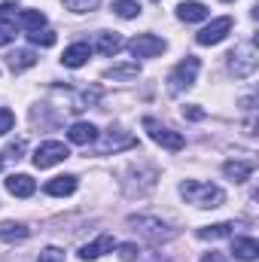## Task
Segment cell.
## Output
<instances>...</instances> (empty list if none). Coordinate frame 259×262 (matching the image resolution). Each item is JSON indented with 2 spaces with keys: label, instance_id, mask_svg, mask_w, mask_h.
<instances>
[{
  "label": "cell",
  "instance_id": "cell-7",
  "mask_svg": "<svg viewBox=\"0 0 259 262\" xmlns=\"http://www.w3.org/2000/svg\"><path fill=\"white\" fill-rule=\"evenodd\" d=\"M128 49L134 58H156V55L165 52V40L156 37V34H137L128 43Z\"/></svg>",
  "mask_w": 259,
  "mask_h": 262
},
{
  "label": "cell",
  "instance_id": "cell-12",
  "mask_svg": "<svg viewBox=\"0 0 259 262\" xmlns=\"http://www.w3.org/2000/svg\"><path fill=\"white\" fill-rule=\"evenodd\" d=\"M95 137H98V128L92 122H73L67 128V140L76 146H89V143H95Z\"/></svg>",
  "mask_w": 259,
  "mask_h": 262
},
{
  "label": "cell",
  "instance_id": "cell-1",
  "mask_svg": "<svg viewBox=\"0 0 259 262\" xmlns=\"http://www.w3.org/2000/svg\"><path fill=\"white\" fill-rule=\"evenodd\" d=\"M180 195L195 207H220L226 201V192L213 183H201V180H186L180 183Z\"/></svg>",
  "mask_w": 259,
  "mask_h": 262
},
{
  "label": "cell",
  "instance_id": "cell-13",
  "mask_svg": "<svg viewBox=\"0 0 259 262\" xmlns=\"http://www.w3.org/2000/svg\"><path fill=\"white\" fill-rule=\"evenodd\" d=\"M223 174H226L229 180H235V183H244V180H250V174H253V162L232 159V162L223 165Z\"/></svg>",
  "mask_w": 259,
  "mask_h": 262
},
{
  "label": "cell",
  "instance_id": "cell-25",
  "mask_svg": "<svg viewBox=\"0 0 259 262\" xmlns=\"http://www.w3.org/2000/svg\"><path fill=\"white\" fill-rule=\"evenodd\" d=\"M18 6L15 3H0V25H9V28H15V21H18Z\"/></svg>",
  "mask_w": 259,
  "mask_h": 262
},
{
  "label": "cell",
  "instance_id": "cell-5",
  "mask_svg": "<svg viewBox=\"0 0 259 262\" xmlns=\"http://www.w3.org/2000/svg\"><path fill=\"white\" fill-rule=\"evenodd\" d=\"M143 128H146V134H149L159 146H165V149H171V152H177V149H183V146H186L183 134L171 131L168 125H162V122H159V119H153V116H146V119H143Z\"/></svg>",
  "mask_w": 259,
  "mask_h": 262
},
{
  "label": "cell",
  "instance_id": "cell-11",
  "mask_svg": "<svg viewBox=\"0 0 259 262\" xmlns=\"http://www.w3.org/2000/svg\"><path fill=\"white\" fill-rule=\"evenodd\" d=\"M6 192L15 198H31L37 192V183H34V177H28V174H12L9 180H6Z\"/></svg>",
  "mask_w": 259,
  "mask_h": 262
},
{
  "label": "cell",
  "instance_id": "cell-8",
  "mask_svg": "<svg viewBox=\"0 0 259 262\" xmlns=\"http://www.w3.org/2000/svg\"><path fill=\"white\" fill-rule=\"evenodd\" d=\"M229 31H232V18L223 15V18H213L207 28H201L195 40H198V46H217V43H223L229 37Z\"/></svg>",
  "mask_w": 259,
  "mask_h": 262
},
{
  "label": "cell",
  "instance_id": "cell-10",
  "mask_svg": "<svg viewBox=\"0 0 259 262\" xmlns=\"http://www.w3.org/2000/svg\"><path fill=\"white\" fill-rule=\"evenodd\" d=\"M137 140L131 137V134H125L122 128H110L107 131V137L101 140V146H98V152H116V149H128V146H134Z\"/></svg>",
  "mask_w": 259,
  "mask_h": 262
},
{
  "label": "cell",
  "instance_id": "cell-24",
  "mask_svg": "<svg viewBox=\"0 0 259 262\" xmlns=\"http://www.w3.org/2000/svg\"><path fill=\"white\" fill-rule=\"evenodd\" d=\"M113 12L119 18H134V15H140V3L137 0H113Z\"/></svg>",
  "mask_w": 259,
  "mask_h": 262
},
{
  "label": "cell",
  "instance_id": "cell-32",
  "mask_svg": "<svg viewBox=\"0 0 259 262\" xmlns=\"http://www.w3.org/2000/svg\"><path fill=\"white\" fill-rule=\"evenodd\" d=\"M183 116H186V119H195V122H198V119H204V110H201L198 104H189V107H183Z\"/></svg>",
  "mask_w": 259,
  "mask_h": 262
},
{
  "label": "cell",
  "instance_id": "cell-17",
  "mask_svg": "<svg viewBox=\"0 0 259 262\" xmlns=\"http://www.w3.org/2000/svg\"><path fill=\"white\" fill-rule=\"evenodd\" d=\"M43 189H46V195H58V198H61V195H70V192L76 189V177H73V174H64V177H52V180H49Z\"/></svg>",
  "mask_w": 259,
  "mask_h": 262
},
{
  "label": "cell",
  "instance_id": "cell-20",
  "mask_svg": "<svg viewBox=\"0 0 259 262\" xmlns=\"http://www.w3.org/2000/svg\"><path fill=\"white\" fill-rule=\"evenodd\" d=\"M15 25H21L25 31H37V28L46 25V15H43V9H21Z\"/></svg>",
  "mask_w": 259,
  "mask_h": 262
},
{
  "label": "cell",
  "instance_id": "cell-22",
  "mask_svg": "<svg viewBox=\"0 0 259 262\" xmlns=\"http://www.w3.org/2000/svg\"><path fill=\"white\" fill-rule=\"evenodd\" d=\"M37 64V55L31 52V49H15L12 55H9V67L18 73V70H28V67Z\"/></svg>",
  "mask_w": 259,
  "mask_h": 262
},
{
  "label": "cell",
  "instance_id": "cell-18",
  "mask_svg": "<svg viewBox=\"0 0 259 262\" xmlns=\"http://www.w3.org/2000/svg\"><path fill=\"white\" fill-rule=\"evenodd\" d=\"M232 253L241 262H253L259 256V244L253 238H235V241H232Z\"/></svg>",
  "mask_w": 259,
  "mask_h": 262
},
{
  "label": "cell",
  "instance_id": "cell-16",
  "mask_svg": "<svg viewBox=\"0 0 259 262\" xmlns=\"http://www.w3.org/2000/svg\"><path fill=\"white\" fill-rule=\"evenodd\" d=\"M28 235H31V229L25 223H0V241H6V244H18Z\"/></svg>",
  "mask_w": 259,
  "mask_h": 262
},
{
  "label": "cell",
  "instance_id": "cell-19",
  "mask_svg": "<svg viewBox=\"0 0 259 262\" xmlns=\"http://www.w3.org/2000/svg\"><path fill=\"white\" fill-rule=\"evenodd\" d=\"M95 49L101 52V55H116L119 49H122V37L119 34H98V40H95Z\"/></svg>",
  "mask_w": 259,
  "mask_h": 262
},
{
  "label": "cell",
  "instance_id": "cell-33",
  "mask_svg": "<svg viewBox=\"0 0 259 262\" xmlns=\"http://www.w3.org/2000/svg\"><path fill=\"white\" fill-rule=\"evenodd\" d=\"M201 262H229V259H226L223 253H204V256H201Z\"/></svg>",
  "mask_w": 259,
  "mask_h": 262
},
{
  "label": "cell",
  "instance_id": "cell-27",
  "mask_svg": "<svg viewBox=\"0 0 259 262\" xmlns=\"http://www.w3.org/2000/svg\"><path fill=\"white\" fill-rule=\"evenodd\" d=\"M137 73V64H122V67H110L107 76L110 79H125V76H134Z\"/></svg>",
  "mask_w": 259,
  "mask_h": 262
},
{
  "label": "cell",
  "instance_id": "cell-14",
  "mask_svg": "<svg viewBox=\"0 0 259 262\" xmlns=\"http://www.w3.org/2000/svg\"><path fill=\"white\" fill-rule=\"evenodd\" d=\"M89 55H92V46H89V43H73V46L64 49L61 61H64V67H82L89 61Z\"/></svg>",
  "mask_w": 259,
  "mask_h": 262
},
{
  "label": "cell",
  "instance_id": "cell-15",
  "mask_svg": "<svg viewBox=\"0 0 259 262\" xmlns=\"http://www.w3.org/2000/svg\"><path fill=\"white\" fill-rule=\"evenodd\" d=\"M177 18L180 21H204L207 18V6L198 3V0H186L177 6Z\"/></svg>",
  "mask_w": 259,
  "mask_h": 262
},
{
  "label": "cell",
  "instance_id": "cell-2",
  "mask_svg": "<svg viewBox=\"0 0 259 262\" xmlns=\"http://www.w3.org/2000/svg\"><path fill=\"white\" fill-rule=\"evenodd\" d=\"M128 226L140 235V238H146L149 244H162V241H171L174 235H177V229L174 226H168V223H162L159 216H128Z\"/></svg>",
  "mask_w": 259,
  "mask_h": 262
},
{
  "label": "cell",
  "instance_id": "cell-9",
  "mask_svg": "<svg viewBox=\"0 0 259 262\" xmlns=\"http://www.w3.org/2000/svg\"><path fill=\"white\" fill-rule=\"evenodd\" d=\"M113 247H116L113 235H101V238H95L92 244H82V247H79V259L92 262V259H98V256H104V253H113Z\"/></svg>",
  "mask_w": 259,
  "mask_h": 262
},
{
  "label": "cell",
  "instance_id": "cell-6",
  "mask_svg": "<svg viewBox=\"0 0 259 262\" xmlns=\"http://www.w3.org/2000/svg\"><path fill=\"white\" fill-rule=\"evenodd\" d=\"M67 156V146L61 140H46V143H40L37 149H34V165L37 168H52V165H58V162H64Z\"/></svg>",
  "mask_w": 259,
  "mask_h": 262
},
{
  "label": "cell",
  "instance_id": "cell-23",
  "mask_svg": "<svg viewBox=\"0 0 259 262\" xmlns=\"http://www.w3.org/2000/svg\"><path fill=\"white\" fill-rule=\"evenodd\" d=\"M28 40L34 43V46H55V31H49V28H37V31H28Z\"/></svg>",
  "mask_w": 259,
  "mask_h": 262
},
{
  "label": "cell",
  "instance_id": "cell-21",
  "mask_svg": "<svg viewBox=\"0 0 259 262\" xmlns=\"http://www.w3.org/2000/svg\"><path fill=\"white\" fill-rule=\"evenodd\" d=\"M232 223H217V226H204V229H198L195 235L201 238V241H217V238H226V235H232Z\"/></svg>",
  "mask_w": 259,
  "mask_h": 262
},
{
  "label": "cell",
  "instance_id": "cell-4",
  "mask_svg": "<svg viewBox=\"0 0 259 262\" xmlns=\"http://www.w3.org/2000/svg\"><path fill=\"white\" fill-rule=\"evenodd\" d=\"M198 67H201V61H198L195 55H186L180 64L171 70V76H168V92L177 95V92L189 89V85L195 82V76H198Z\"/></svg>",
  "mask_w": 259,
  "mask_h": 262
},
{
  "label": "cell",
  "instance_id": "cell-30",
  "mask_svg": "<svg viewBox=\"0 0 259 262\" xmlns=\"http://www.w3.org/2000/svg\"><path fill=\"white\" fill-rule=\"evenodd\" d=\"M119 259L122 262H134L137 259V244H119Z\"/></svg>",
  "mask_w": 259,
  "mask_h": 262
},
{
  "label": "cell",
  "instance_id": "cell-26",
  "mask_svg": "<svg viewBox=\"0 0 259 262\" xmlns=\"http://www.w3.org/2000/svg\"><path fill=\"white\" fill-rule=\"evenodd\" d=\"M101 0H64V6L70 12H89V9H95Z\"/></svg>",
  "mask_w": 259,
  "mask_h": 262
},
{
  "label": "cell",
  "instance_id": "cell-29",
  "mask_svg": "<svg viewBox=\"0 0 259 262\" xmlns=\"http://www.w3.org/2000/svg\"><path fill=\"white\" fill-rule=\"evenodd\" d=\"M15 125V116H12V110H6V107H0V134H6V131H12Z\"/></svg>",
  "mask_w": 259,
  "mask_h": 262
},
{
  "label": "cell",
  "instance_id": "cell-3",
  "mask_svg": "<svg viewBox=\"0 0 259 262\" xmlns=\"http://www.w3.org/2000/svg\"><path fill=\"white\" fill-rule=\"evenodd\" d=\"M256 64H259V52H256V43H253V40H247V43H241V46H235V49L229 52V70H232L238 79L253 76Z\"/></svg>",
  "mask_w": 259,
  "mask_h": 262
},
{
  "label": "cell",
  "instance_id": "cell-31",
  "mask_svg": "<svg viewBox=\"0 0 259 262\" xmlns=\"http://www.w3.org/2000/svg\"><path fill=\"white\" fill-rule=\"evenodd\" d=\"M15 40V28H9V25H0V46H9Z\"/></svg>",
  "mask_w": 259,
  "mask_h": 262
},
{
  "label": "cell",
  "instance_id": "cell-28",
  "mask_svg": "<svg viewBox=\"0 0 259 262\" xmlns=\"http://www.w3.org/2000/svg\"><path fill=\"white\" fill-rule=\"evenodd\" d=\"M37 262H64V250L61 247H46Z\"/></svg>",
  "mask_w": 259,
  "mask_h": 262
},
{
  "label": "cell",
  "instance_id": "cell-34",
  "mask_svg": "<svg viewBox=\"0 0 259 262\" xmlns=\"http://www.w3.org/2000/svg\"><path fill=\"white\" fill-rule=\"evenodd\" d=\"M0 171H3V156H0Z\"/></svg>",
  "mask_w": 259,
  "mask_h": 262
}]
</instances>
